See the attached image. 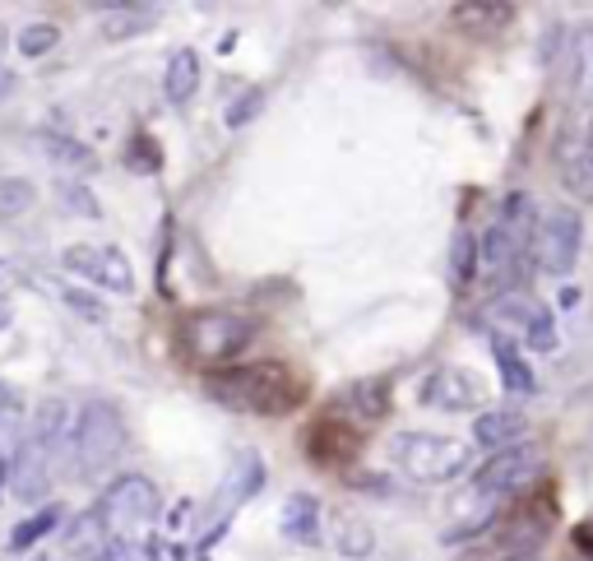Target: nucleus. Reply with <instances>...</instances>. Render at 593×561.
Instances as JSON below:
<instances>
[{
	"label": "nucleus",
	"instance_id": "15",
	"mask_svg": "<svg viewBox=\"0 0 593 561\" xmlns=\"http://www.w3.org/2000/svg\"><path fill=\"white\" fill-rule=\"evenodd\" d=\"M325 534H329V543H335V552L353 557V561H362V557L376 552L371 524H366L362 515H353V511H329V515H325Z\"/></svg>",
	"mask_w": 593,
	"mask_h": 561
},
{
	"label": "nucleus",
	"instance_id": "5",
	"mask_svg": "<svg viewBox=\"0 0 593 561\" xmlns=\"http://www.w3.org/2000/svg\"><path fill=\"white\" fill-rule=\"evenodd\" d=\"M487 329L515 339L519 348H533V353H556V315L543 297H533L529 288H510V292L492 297Z\"/></svg>",
	"mask_w": 593,
	"mask_h": 561
},
{
	"label": "nucleus",
	"instance_id": "18",
	"mask_svg": "<svg viewBox=\"0 0 593 561\" xmlns=\"http://www.w3.org/2000/svg\"><path fill=\"white\" fill-rule=\"evenodd\" d=\"M195 89H200V51H190V47L172 51V61H167V70H163V94H167V102H172V108H186V102L195 98Z\"/></svg>",
	"mask_w": 593,
	"mask_h": 561
},
{
	"label": "nucleus",
	"instance_id": "3",
	"mask_svg": "<svg viewBox=\"0 0 593 561\" xmlns=\"http://www.w3.org/2000/svg\"><path fill=\"white\" fill-rule=\"evenodd\" d=\"M126 417L112 399H89L75 417V432H70V460H75V478L93 483L102 473H112L116 460L126 454Z\"/></svg>",
	"mask_w": 593,
	"mask_h": 561
},
{
	"label": "nucleus",
	"instance_id": "35",
	"mask_svg": "<svg viewBox=\"0 0 593 561\" xmlns=\"http://www.w3.org/2000/svg\"><path fill=\"white\" fill-rule=\"evenodd\" d=\"M10 321H14V315H10V302L0 297V329H10Z\"/></svg>",
	"mask_w": 593,
	"mask_h": 561
},
{
	"label": "nucleus",
	"instance_id": "26",
	"mask_svg": "<svg viewBox=\"0 0 593 561\" xmlns=\"http://www.w3.org/2000/svg\"><path fill=\"white\" fill-rule=\"evenodd\" d=\"M562 177H566V190H570L575 200H593V153H589V149L570 153Z\"/></svg>",
	"mask_w": 593,
	"mask_h": 561
},
{
	"label": "nucleus",
	"instance_id": "34",
	"mask_svg": "<svg viewBox=\"0 0 593 561\" xmlns=\"http://www.w3.org/2000/svg\"><path fill=\"white\" fill-rule=\"evenodd\" d=\"M10 493V454H0V501Z\"/></svg>",
	"mask_w": 593,
	"mask_h": 561
},
{
	"label": "nucleus",
	"instance_id": "28",
	"mask_svg": "<svg viewBox=\"0 0 593 561\" xmlns=\"http://www.w3.org/2000/svg\"><path fill=\"white\" fill-rule=\"evenodd\" d=\"M56 200L70 209V214H79V219H98L102 214L98 200H93V190L79 186V182H56Z\"/></svg>",
	"mask_w": 593,
	"mask_h": 561
},
{
	"label": "nucleus",
	"instance_id": "13",
	"mask_svg": "<svg viewBox=\"0 0 593 561\" xmlns=\"http://www.w3.org/2000/svg\"><path fill=\"white\" fill-rule=\"evenodd\" d=\"M278 529H283L292 543H302V548H320L325 543V511L320 501L311 493H296L283 501V515H278Z\"/></svg>",
	"mask_w": 593,
	"mask_h": 561
},
{
	"label": "nucleus",
	"instance_id": "29",
	"mask_svg": "<svg viewBox=\"0 0 593 561\" xmlns=\"http://www.w3.org/2000/svg\"><path fill=\"white\" fill-rule=\"evenodd\" d=\"M260 108H265V94H260V89H247V94H241V98L232 102V108H228V126H232V130H241V126H247V121H251Z\"/></svg>",
	"mask_w": 593,
	"mask_h": 561
},
{
	"label": "nucleus",
	"instance_id": "12",
	"mask_svg": "<svg viewBox=\"0 0 593 561\" xmlns=\"http://www.w3.org/2000/svg\"><path fill=\"white\" fill-rule=\"evenodd\" d=\"M474 441L482 450H510V446H525L529 441V423H525V413H515V409H482L478 413V423H474Z\"/></svg>",
	"mask_w": 593,
	"mask_h": 561
},
{
	"label": "nucleus",
	"instance_id": "2",
	"mask_svg": "<svg viewBox=\"0 0 593 561\" xmlns=\"http://www.w3.org/2000/svg\"><path fill=\"white\" fill-rule=\"evenodd\" d=\"M93 515H98V529L108 538V548H139L163 515V497L144 473H121V478H112L108 493L98 497Z\"/></svg>",
	"mask_w": 593,
	"mask_h": 561
},
{
	"label": "nucleus",
	"instance_id": "25",
	"mask_svg": "<svg viewBox=\"0 0 593 561\" xmlns=\"http://www.w3.org/2000/svg\"><path fill=\"white\" fill-rule=\"evenodd\" d=\"M14 47H20V57L38 61V57H47V51L61 47V28L56 24H24L20 38H14Z\"/></svg>",
	"mask_w": 593,
	"mask_h": 561
},
{
	"label": "nucleus",
	"instance_id": "9",
	"mask_svg": "<svg viewBox=\"0 0 593 561\" xmlns=\"http://www.w3.org/2000/svg\"><path fill=\"white\" fill-rule=\"evenodd\" d=\"M61 265H65V274L84 278L89 288L116 292V297L135 292V270H130V260L121 255L116 247H102V241H75V247H65V251H61Z\"/></svg>",
	"mask_w": 593,
	"mask_h": 561
},
{
	"label": "nucleus",
	"instance_id": "33",
	"mask_svg": "<svg viewBox=\"0 0 593 561\" xmlns=\"http://www.w3.org/2000/svg\"><path fill=\"white\" fill-rule=\"evenodd\" d=\"M98 561H139V552H135V548H108Z\"/></svg>",
	"mask_w": 593,
	"mask_h": 561
},
{
	"label": "nucleus",
	"instance_id": "17",
	"mask_svg": "<svg viewBox=\"0 0 593 561\" xmlns=\"http://www.w3.org/2000/svg\"><path fill=\"white\" fill-rule=\"evenodd\" d=\"M487 339H492V358H496V372H501L505 390H510V395H533L538 390V376H533L529 358L519 353V344L505 339V335H492V329H487Z\"/></svg>",
	"mask_w": 593,
	"mask_h": 561
},
{
	"label": "nucleus",
	"instance_id": "24",
	"mask_svg": "<svg viewBox=\"0 0 593 561\" xmlns=\"http://www.w3.org/2000/svg\"><path fill=\"white\" fill-rule=\"evenodd\" d=\"M450 14H455V24L459 28H505V24H510L515 20V5H455V10H450Z\"/></svg>",
	"mask_w": 593,
	"mask_h": 561
},
{
	"label": "nucleus",
	"instance_id": "20",
	"mask_svg": "<svg viewBox=\"0 0 593 561\" xmlns=\"http://www.w3.org/2000/svg\"><path fill=\"white\" fill-rule=\"evenodd\" d=\"M61 520H65V511L61 506H38V511H33L24 524H14V534L5 538V548L10 552H28V548H38L42 538H51V534H61Z\"/></svg>",
	"mask_w": 593,
	"mask_h": 561
},
{
	"label": "nucleus",
	"instance_id": "36",
	"mask_svg": "<svg viewBox=\"0 0 593 561\" xmlns=\"http://www.w3.org/2000/svg\"><path fill=\"white\" fill-rule=\"evenodd\" d=\"M584 149H589V153H593V130H589V145H584Z\"/></svg>",
	"mask_w": 593,
	"mask_h": 561
},
{
	"label": "nucleus",
	"instance_id": "6",
	"mask_svg": "<svg viewBox=\"0 0 593 561\" xmlns=\"http://www.w3.org/2000/svg\"><path fill=\"white\" fill-rule=\"evenodd\" d=\"M251 339H255V321L247 311H228V307L190 311L181 325L186 353L200 362H232L241 348H251Z\"/></svg>",
	"mask_w": 593,
	"mask_h": 561
},
{
	"label": "nucleus",
	"instance_id": "21",
	"mask_svg": "<svg viewBox=\"0 0 593 561\" xmlns=\"http://www.w3.org/2000/svg\"><path fill=\"white\" fill-rule=\"evenodd\" d=\"M570 84H575V98L593 108V28L575 33V57H570Z\"/></svg>",
	"mask_w": 593,
	"mask_h": 561
},
{
	"label": "nucleus",
	"instance_id": "19",
	"mask_svg": "<svg viewBox=\"0 0 593 561\" xmlns=\"http://www.w3.org/2000/svg\"><path fill=\"white\" fill-rule=\"evenodd\" d=\"M159 24V5H108L102 10V38L126 42Z\"/></svg>",
	"mask_w": 593,
	"mask_h": 561
},
{
	"label": "nucleus",
	"instance_id": "27",
	"mask_svg": "<svg viewBox=\"0 0 593 561\" xmlns=\"http://www.w3.org/2000/svg\"><path fill=\"white\" fill-rule=\"evenodd\" d=\"M61 302H65L70 311H75V315H84V321H93V325L108 321V307H102V297H98V292H89V288L65 284V288H61Z\"/></svg>",
	"mask_w": 593,
	"mask_h": 561
},
{
	"label": "nucleus",
	"instance_id": "1",
	"mask_svg": "<svg viewBox=\"0 0 593 561\" xmlns=\"http://www.w3.org/2000/svg\"><path fill=\"white\" fill-rule=\"evenodd\" d=\"M204 395L214 404L251 417H288L302 409L306 381L288 372L283 362H247V366H218L204 372Z\"/></svg>",
	"mask_w": 593,
	"mask_h": 561
},
{
	"label": "nucleus",
	"instance_id": "10",
	"mask_svg": "<svg viewBox=\"0 0 593 561\" xmlns=\"http://www.w3.org/2000/svg\"><path fill=\"white\" fill-rule=\"evenodd\" d=\"M487 399V385L482 376H474L468 366H441L422 381V404L441 409V413H468V409H482Z\"/></svg>",
	"mask_w": 593,
	"mask_h": 561
},
{
	"label": "nucleus",
	"instance_id": "11",
	"mask_svg": "<svg viewBox=\"0 0 593 561\" xmlns=\"http://www.w3.org/2000/svg\"><path fill=\"white\" fill-rule=\"evenodd\" d=\"M390 413V385L386 381H353L329 399V417H339L348 427H362L371 417H386Z\"/></svg>",
	"mask_w": 593,
	"mask_h": 561
},
{
	"label": "nucleus",
	"instance_id": "37",
	"mask_svg": "<svg viewBox=\"0 0 593 561\" xmlns=\"http://www.w3.org/2000/svg\"><path fill=\"white\" fill-rule=\"evenodd\" d=\"M0 274H10V265H5V260H0Z\"/></svg>",
	"mask_w": 593,
	"mask_h": 561
},
{
	"label": "nucleus",
	"instance_id": "16",
	"mask_svg": "<svg viewBox=\"0 0 593 561\" xmlns=\"http://www.w3.org/2000/svg\"><path fill=\"white\" fill-rule=\"evenodd\" d=\"M260 487H265V460H260L255 450H241L232 469H228V478H223V493L218 497H228V506H223V520H228V511H237L241 501H251Z\"/></svg>",
	"mask_w": 593,
	"mask_h": 561
},
{
	"label": "nucleus",
	"instance_id": "8",
	"mask_svg": "<svg viewBox=\"0 0 593 561\" xmlns=\"http://www.w3.org/2000/svg\"><path fill=\"white\" fill-rule=\"evenodd\" d=\"M547 454L538 441L525 446H510V450H496L492 460H482V469L474 473V497L487 501H501V497H515V493H529L533 478L543 473Z\"/></svg>",
	"mask_w": 593,
	"mask_h": 561
},
{
	"label": "nucleus",
	"instance_id": "32",
	"mask_svg": "<svg viewBox=\"0 0 593 561\" xmlns=\"http://www.w3.org/2000/svg\"><path fill=\"white\" fill-rule=\"evenodd\" d=\"M14 89H20V75H14V70H10L5 61H0V102H5Z\"/></svg>",
	"mask_w": 593,
	"mask_h": 561
},
{
	"label": "nucleus",
	"instance_id": "4",
	"mask_svg": "<svg viewBox=\"0 0 593 561\" xmlns=\"http://www.w3.org/2000/svg\"><path fill=\"white\" fill-rule=\"evenodd\" d=\"M390 464L413 483H455L474 469V450L459 436H441V432H394L390 436Z\"/></svg>",
	"mask_w": 593,
	"mask_h": 561
},
{
	"label": "nucleus",
	"instance_id": "23",
	"mask_svg": "<svg viewBox=\"0 0 593 561\" xmlns=\"http://www.w3.org/2000/svg\"><path fill=\"white\" fill-rule=\"evenodd\" d=\"M450 278H455V288H468L478 278V237L474 233H459L455 247H450Z\"/></svg>",
	"mask_w": 593,
	"mask_h": 561
},
{
	"label": "nucleus",
	"instance_id": "7",
	"mask_svg": "<svg viewBox=\"0 0 593 561\" xmlns=\"http://www.w3.org/2000/svg\"><path fill=\"white\" fill-rule=\"evenodd\" d=\"M584 251V219L575 204H552L538 219V237H533V270L547 278H566L575 270V260Z\"/></svg>",
	"mask_w": 593,
	"mask_h": 561
},
{
	"label": "nucleus",
	"instance_id": "22",
	"mask_svg": "<svg viewBox=\"0 0 593 561\" xmlns=\"http://www.w3.org/2000/svg\"><path fill=\"white\" fill-rule=\"evenodd\" d=\"M33 204H38V186L28 177H0V223L24 219Z\"/></svg>",
	"mask_w": 593,
	"mask_h": 561
},
{
	"label": "nucleus",
	"instance_id": "31",
	"mask_svg": "<svg viewBox=\"0 0 593 561\" xmlns=\"http://www.w3.org/2000/svg\"><path fill=\"white\" fill-rule=\"evenodd\" d=\"M14 423H20V395L10 385H0V441L14 432Z\"/></svg>",
	"mask_w": 593,
	"mask_h": 561
},
{
	"label": "nucleus",
	"instance_id": "30",
	"mask_svg": "<svg viewBox=\"0 0 593 561\" xmlns=\"http://www.w3.org/2000/svg\"><path fill=\"white\" fill-rule=\"evenodd\" d=\"M126 167H135V172H159V149H153V139L135 135V145L126 149Z\"/></svg>",
	"mask_w": 593,
	"mask_h": 561
},
{
	"label": "nucleus",
	"instance_id": "14",
	"mask_svg": "<svg viewBox=\"0 0 593 561\" xmlns=\"http://www.w3.org/2000/svg\"><path fill=\"white\" fill-rule=\"evenodd\" d=\"M33 145L42 149V158L51 167H65V172H79V177H89V172H98V153L84 145V139L65 135V130H38L33 135Z\"/></svg>",
	"mask_w": 593,
	"mask_h": 561
}]
</instances>
